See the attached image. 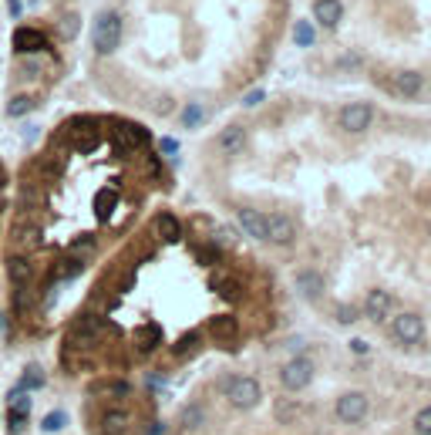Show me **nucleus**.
Returning a JSON list of instances; mask_svg holds the SVG:
<instances>
[{
	"label": "nucleus",
	"mask_w": 431,
	"mask_h": 435,
	"mask_svg": "<svg viewBox=\"0 0 431 435\" xmlns=\"http://www.w3.org/2000/svg\"><path fill=\"white\" fill-rule=\"evenodd\" d=\"M314 378H317V361L310 355L290 357V361L280 368V385H283L286 392H304V388H310Z\"/></svg>",
	"instance_id": "f257e3e1"
},
{
	"label": "nucleus",
	"mask_w": 431,
	"mask_h": 435,
	"mask_svg": "<svg viewBox=\"0 0 431 435\" xmlns=\"http://www.w3.org/2000/svg\"><path fill=\"white\" fill-rule=\"evenodd\" d=\"M223 392H226V401L233 405L236 412H253V408L263 401V388H260V381H256V378H249V375L230 378Z\"/></svg>",
	"instance_id": "f03ea898"
},
{
	"label": "nucleus",
	"mask_w": 431,
	"mask_h": 435,
	"mask_svg": "<svg viewBox=\"0 0 431 435\" xmlns=\"http://www.w3.org/2000/svg\"><path fill=\"white\" fill-rule=\"evenodd\" d=\"M425 334H428L425 317L415 314V311H401L391 320V338H394V344H401V348H418L425 341Z\"/></svg>",
	"instance_id": "7ed1b4c3"
},
{
	"label": "nucleus",
	"mask_w": 431,
	"mask_h": 435,
	"mask_svg": "<svg viewBox=\"0 0 431 435\" xmlns=\"http://www.w3.org/2000/svg\"><path fill=\"white\" fill-rule=\"evenodd\" d=\"M91 44L98 54H115L118 44H121V17L115 10H105L98 21H95V34H91Z\"/></svg>",
	"instance_id": "20e7f679"
},
{
	"label": "nucleus",
	"mask_w": 431,
	"mask_h": 435,
	"mask_svg": "<svg viewBox=\"0 0 431 435\" xmlns=\"http://www.w3.org/2000/svg\"><path fill=\"white\" fill-rule=\"evenodd\" d=\"M334 415L344 425H360L371 415V401H367L364 392H344V395H337V401H334Z\"/></svg>",
	"instance_id": "39448f33"
},
{
	"label": "nucleus",
	"mask_w": 431,
	"mask_h": 435,
	"mask_svg": "<svg viewBox=\"0 0 431 435\" xmlns=\"http://www.w3.org/2000/svg\"><path fill=\"white\" fill-rule=\"evenodd\" d=\"M374 119H378L374 105H367V102H351V105L341 108L337 125H341L347 135H360V132H367V128L374 125Z\"/></svg>",
	"instance_id": "423d86ee"
},
{
	"label": "nucleus",
	"mask_w": 431,
	"mask_h": 435,
	"mask_svg": "<svg viewBox=\"0 0 431 435\" xmlns=\"http://www.w3.org/2000/svg\"><path fill=\"white\" fill-rule=\"evenodd\" d=\"M391 307H394V297L384 290V287H374L367 290L364 304H360V317H367L371 324H384L391 317Z\"/></svg>",
	"instance_id": "0eeeda50"
},
{
	"label": "nucleus",
	"mask_w": 431,
	"mask_h": 435,
	"mask_svg": "<svg viewBox=\"0 0 431 435\" xmlns=\"http://www.w3.org/2000/svg\"><path fill=\"white\" fill-rule=\"evenodd\" d=\"M236 230H243L246 237L267 243V216H263L260 209H253V206H239V213H236Z\"/></svg>",
	"instance_id": "6e6552de"
},
{
	"label": "nucleus",
	"mask_w": 431,
	"mask_h": 435,
	"mask_svg": "<svg viewBox=\"0 0 431 435\" xmlns=\"http://www.w3.org/2000/svg\"><path fill=\"white\" fill-rule=\"evenodd\" d=\"M297 239V223L283 213H273L267 216V243H276V246H290Z\"/></svg>",
	"instance_id": "1a4fd4ad"
},
{
	"label": "nucleus",
	"mask_w": 431,
	"mask_h": 435,
	"mask_svg": "<svg viewBox=\"0 0 431 435\" xmlns=\"http://www.w3.org/2000/svg\"><path fill=\"white\" fill-rule=\"evenodd\" d=\"M64 135L68 139H75L81 149H91L95 142H98V121L88 119V115H81V119H71L64 125Z\"/></svg>",
	"instance_id": "9d476101"
},
{
	"label": "nucleus",
	"mask_w": 431,
	"mask_h": 435,
	"mask_svg": "<svg viewBox=\"0 0 431 435\" xmlns=\"http://www.w3.org/2000/svg\"><path fill=\"white\" fill-rule=\"evenodd\" d=\"M246 142H249V135H246V128H243V125H230V128H223V132H219V142H216V145H219V152H223V156H239V152H243V149H246Z\"/></svg>",
	"instance_id": "9b49d317"
},
{
	"label": "nucleus",
	"mask_w": 431,
	"mask_h": 435,
	"mask_svg": "<svg viewBox=\"0 0 431 435\" xmlns=\"http://www.w3.org/2000/svg\"><path fill=\"white\" fill-rule=\"evenodd\" d=\"M314 21L320 27L334 31L341 21H344V3L341 0H317L314 3Z\"/></svg>",
	"instance_id": "f8f14e48"
},
{
	"label": "nucleus",
	"mask_w": 431,
	"mask_h": 435,
	"mask_svg": "<svg viewBox=\"0 0 431 435\" xmlns=\"http://www.w3.org/2000/svg\"><path fill=\"white\" fill-rule=\"evenodd\" d=\"M14 51L17 54H38V51H47V38L34 31V27H17L14 31Z\"/></svg>",
	"instance_id": "ddd939ff"
},
{
	"label": "nucleus",
	"mask_w": 431,
	"mask_h": 435,
	"mask_svg": "<svg viewBox=\"0 0 431 435\" xmlns=\"http://www.w3.org/2000/svg\"><path fill=\"white\" fill-rule=\"evenodd\" d=\"M293 287H297V294H300L304 301H317V297L323 294V274H320V270H300V274L293 277Z\"/></svg>",
	"instance_id": "4468645a"
},
{
	"label": "nucleus",
	"mask_w": 431,
	"mask_h": 435,
	"mask_svg": "<svg viewBox=\"0 0 431 435\" xmlns=\"http://www.w3.org/2000/svg\"><path fill=\"white\" fill-rule=\"evenodd\" d=\"M115 139L125 149H138V145L149 142V132L142 125H135V121H115Z\"/></svg>",
	"instance_id": "2eb2a0df"
},
{
	"label": "nucleus",
	"mask_w": 431,
	"mask_h": 435,
	"mask_svg": "<svg viewBox=\"0 0 431 435\" xmlns=\"http://www.w3.org/2000/svg\"><path fill=\"white\" fill-rule=\"evenodd\" d=\"M128 422H132V415L125 412V408H108L105 415H101V435H121L128 429Z\"/></svg>",
	"instance_id": "dca6fc26"
},
{
	"label": "nucleus",
	"mask_w": 431,
	"mask_h": 435,
	"mask_svg": "<svg viewBox=\"0 0 431 435\" xmlns=\"http://www.w3.org/2000/svg\"><path fill=\"white\" fill-rule=\"evenodd\" d=\"M162 341V327L158 324H145L142 331H135V351L138 355H152Z\"/></svg>",
	"instance_id": "f3484780"
},
{
	"label": "nucleus",
	"mask_w": 431,
	"mask_h": 435,
	"mask_svg": "<svg viewBox=\"0 0 431 435\" xmlns=\"http://www.w3.org/2000/svg\"><path fill=\"white\" fill-rule=\"evenodd\" d=\"M156 233L162 243H179L182 239V226H179V220L172 213H162L156 220Z\"/></svg>",
	"instance_id": "a211bd4d"
},
{
	"label": "nucleus",
	"mask_w": 431,
	"mask_h": 435,
	"mask_svg": "<svg viewBox=\"0 0 431 435\" xmlns=\"http://www.w3.org/2000/svg\"><path fill=\"white\" fill-rule=\"evenodd\" d=\"M7 274H10V280H14V287H21V283H27L31 280V260L24 257V253H14L10 260H7Z\"/></svg>",
	"instance_id": "6ab92c4d"
},
{
	"label": "nucleus",
	"mask_w": 431,
	"mask_h": 435,
	"mask_svg": "<svg viewBox=\"0 0 431 435\" xmlns=\"http://www.w3.org/2000/svg\"><path fill=\"white\" fill-rule=\"evenodd\" d=\"M38 243H40V226H34V223H24V226L14 230V246H17V253H27V250L38 246Z\"/></svg>",
	"instance_id": "aec40b11"
},
{
	"label": "nucleus",
	"mask_w": 431,
	"mask_h": 435,
	"mask_svg": "<svg viewBox=\"0 0 431 435\" xmlns=\"http://www.w3.org/2000/svg\"><path fill=\"white\" fill-rule=\"evenodd\" d=\"M421 88H425V78H421L418 71H401V75H397V91H401L404 98H418Z\"/></svg>",
	"instance_id": "412c9836"
},
{
	"label": "nucleus",
	"mask_w": 431,
	"mask_h": 435,
	"mask_svg": "<svg viewBox=\"0 0 431 435\" xmlns=\"http://www.w3.org/2000/svg\"><path fill=\"white\" fill-rule=\"evenodd\" d=\"M44 381H47V378H44V371H40L38 364H27V368H24V375H21V381H17V388L31 395V392L44 388Z\"/></svg>",
	"instance_id": "4be33fe9"
},
{
	"label": "nucleus",
	"mask_w": 431,
	"mask_h": 435,
	"mask_svg": "<svg viewBox=\"0 0 431 435\" xmlns=\"http://www.w3.org/2000/svg\"><path fill=\"white\" fill-rule=\"evenodd\" d=\"M115 202H118V193H115V189H101V193L95 196V216H98V220L105 223V220L112 216Z\"/></svg>",
	"instance_id": "5701e85b"
},
{
	"label": "nucleus",
	"mask_w": 431,
	"mask_h": 435,
	"mask_svg": "<svg viewBox=\"0 0 431 435\" xmlns=\"http://www.w3.org/2000/svg\"><path fill=\"white\" fill-rule=\"evenodd\" d=\"M34 98H27V95H17V98H10L7 102V119H24L27 112H34Z\"/></svg>",
	"instance_id": "b1692460"
},
{
	"label": "nucleus",
	"mask_w": 431,
	"mask_h": 435,
	"mask_svg": "<svg viewBox=\"0 0 431 435\" xmlns=\"http://www.w3.org/2000/svg\"><path fill=\"white\" fill-rule=\"evenodd\" d=\"M81 270H84V263H81L78 257H64V260L58 263V274H54V280H71V277H78Z\"/></svg>",
	"instance_id": "393cba45"
},
{
	"label": "nucleus",
	"mask_w": 431,
	"mask_h": 435,
	"mask_svg": "<svg viewBox=\"0 0 431 435\" xmlns=\"http://www.w3.org/2000/svg\"><path fill=\"white\" fill-rule=\"evenodd\" d=\"M293 40H297L300 47H310V44L317 40L314 24H310V21H297V27H293Z\"/></svg>",
	"instance_id": "a878e982"
},
{
	"label": "nucleus",
	"mask_w": 431,
	"mask_h": 435,
	"mask_svg": "<svg viewBox=\"0 0 431 435\" xmlns=\"http://www.w3.org/2000/svg\"><path fill=\"white\" fill-rule=\"evenodd\" d=\"M202 119H206V112H202V105H196V102H193V105H186V108H182V125H186V128H199V125H202Z\"/></svg>",
	"instance_id": "bb28decb"
},
{
	"label": "nucleus",
	"mask_w": 431,
	"mask_h": 435,
	"mask_svg": "<svg viewBox=\"0 0 431 435\" xmlns=\"http://www.w3.org/2000/svg\"><path fill=\"white\" fill-rule=\"evenodd\" d=\"M64 425H68V415L64 412H51V415L40 419V432H61Z\"/></svg>",
	"instance_id": "cd10ccee"
},
{
	"label": "nucleus",
	"mask_w": 431,
	"mask_h": 435,
	"mask_svg": "<svg viewBox=\"0 0 431 435\" xmlns=\"http://www.w3.org/2000/svg\"><path fill=\"white\" fill-rule=\"evenodd\" d=\"M212 287H216V294H219L223 301H236V297H239V283H236V277H223V280H216Z\"/></svg>",
	"instance_id": "c85d7f7f"
},
{
	"label": "nucleus",
	"mask_w": 431,
	"mask_h": 435,
	"mask_svg": "<svg viewBox=\"0 0 431 435\" xmlns=\"http://www.w3.org/2000/svg\"><path fill=\"white\" fill-rule=\"evenodd\" d=\"M334 317H337V324H354L357 317H360V307H354V304H337V311H334Z\"/></svg>",
	"instance_id": "c756f323"
},
{
	"label": "nucleus",
	"mask_w": 431,
	"mask_h": 435,
	"mask_svg": "<svg viewBox=\"0 0 431 435\" xmlns=\"http://www.w3.org/2000/svg\"><path fill=\"white\" fill-rule=\"evenodd\" d=\"M415 432H418V435H431V405H425V408L415 415Z\"/></svg>",
	"instance_id": "7c9ffc66"
},
{
	"label": "nucleus",
	"mask_w": 431,
	"mask_h": 435,
	"mask_svg": "<svg viewBox=\"0 0 431 435\" xmlns=\"http://www.w3.org/2000/svg\"><path fill=\"white\" fill-rule=\"evenodd\" d=\"M24 425H27V412H14V408H10V412H7V429H10V435L21 432Z\"/></svg>",
	"instance_id": "2f4dec72"
},
{
	"label": "nucleus",
	"mask_w": 431,
	"mask_h": 435,
	"mask_svg": "<svg viewBox=\"0 0 431 435\" xmlns=\"http://www.w3.org/2000/svg\"><path fill=\"white\" fill-rule=\"evenodd\" d=\"M75 34H78V14H68V17L61 21V38L71 40Z\"/></svg>",
	"instance_id": "473e14b6"
},
{
	"label": "nucleus",
	"mask_w": 431,
	"mask_h": 435,
	"mask_svg": "<svg viewBox=\"0 0 431 435\" xmlns=\"http://www.w3.org/2000/svg\"><path fill=\"white\" fill-rule=\"evenodd\" d=\"M196 344H199V334H196V331H189V338H182V341L172 348V351H175V355H186V351H193Z\"/></svg>",
	"instance_id": "72a5a7b5"
},
{
	"label": "nucleus",
	"mask_w": 431,
	"mask_h": 435,
	"mask_svg": "<svg viewBox=\"0 0 431 435\" xmlns=\"http://www.w3.org/2000/svg\"><path fill=\"white\" fill-rule=\"evenodd\" d=\"M219 243H223V246H236L233 226H219V230H216V246H219Z\"/></svg>",
	"instance_id": "f704fd0d"
},
{
	"label": "nucleus",
	"mask_w": 431,
	"mask_h": 435,
	"mask_svg": "<svg viewBox=\"0 0 431 435\" xmlns=\"http://www.w3.org/2000/svg\"><path fill=\"white\" fill-rule=\"evenodd\" d=\"M105 395L125 398V395H128V381H112V385H105Z\"/></svg>",
	"instance_id": "c9c22d12"
},
{
	"label": "nucleus",
	"mask_w": 431,
	"mask_h": 435,
	"mask_svg": "<svg viewBox=\"0 0 431 435\" xmlns=\"http://www.w3.org/2000/svg\"><path fill=\"white\" fill-rule=\"evenodd\" d=\"M199 422H202V408H199V405L186 408V429H196Z\"/></svg>",
	"instance_id": "e433bc0d"
},
{
	"label": "nucleus",
	"mask_w": 431,
	"mask_h": 435,
	"mask_svg": "<svg viewBox=\"0 0 431 435\" xmlns=\"http://www.w3.org/2000/svg\"><path fill=\"white\" fill-rule=\"evenodd\" d=\"M95 246V237L91 233H84V237H78L75 243H71V253H81V250H91Z\"/></svg>",
	"instance_id": "4c0bfd02"
},
{
	"label": "nucleus",
	"mask_w": 431,
	"mask_h": 435,
	"mask_svg": "<svg viewBox=\"0 0 431 435\" xmlns=\"http://www.w3.org/2000/svg\"><path fill=\"white\" fill-rule=\"evenodd\" d=\"M158 152H162V156H175V152H179V142H175V139H162V142H158Z\"/></svg>",
	"instance_id": "58836bf2"
},
{
	"label": "nucleus",
	"mask_w": 431,
	"mask_h": 435,
	"mask_svg": "<svg viewBox=\"0 0 431 435\" xmlns=\"http://www.w3.org/2000/svg\"><path fill=\"white\" fill-rule=\"evenodd\" d=\"M24 304H27V283H21V287L14 290V307L24 311Z\"/></svg>",
	"instance_id": "ea45409f"
},
{
	"label": "nucleus",
	"mask_w": 431,
	"mask_h": 435,
	"mask_svg": "<svg viewBox=\"0 0 431 435\" xmlns=\"http://www.w3.org/2000/svg\"><path fill=\"white\" fill-rule=\"evenodd\" d=\"M212 327H216V331H236V320L233 317H216Z\"/></svg>",
	"instance_id": "a19ab883"
},
{
	"label": "nucleus",
	"mask_w": 431,
	"mask_h": 435,
	"mask_svg": "<svg viewBox=\"0 0 431 435\" xmlns=\"http://www.w3.org/2000/svg\"><path fill=\"white\" fill-rule=\"evenodd\" d=\"M276 412H280L276 415L280 422H293V405H276Z\"/></svg>",
	"instance_id": "79ce46f5"
},
{
	"label": "nucleus",
	"mask_w": 431,
	"mask_h": 435,
	"mask_svg": "<svg viewBox=\"0 0 431 435\" xmlns=\"http://www.w3.org/2000/svg\"><path fill=\"white\" fill-rule=\"evenodd\" d=\"M7 14H10V17H21V14H24V3H21V0H7Z\"/></svg>",
	"instance_id": "37998d69"
},
{
	"label": "nucleus",
	"mask_w": 431,
	"mask_h": 435,
	"mask_svg": "<svg viewBox=\"0 0 431 435\" xmlns=\"http://www.w3.org/2000/svg\"><path fill=\"white\" fill-rule=\"evenodd\" d=\"M260 102H263V91H260V88H256L253 95H246V105H260Z\"/></svg>",
	"instance_id": "c03bdc74"
},
{
	"label": "nucleus",
	"mask_w": 431,
	"mask_h": 435,
	"mask_svg": "<svg viewBox=\"0 0 431 435\" xmlns=\"http://www.w3.org/2000/svg\"><path fill=\"white\" fill-rule=\"evenodd\" d=\"M149 435H162V425H158V422H156V425L149 429Z\"/></svg>",
	"instance_id": "a18cd8bd"
},
{
	"label": "nucleus",
	"mask_w": 431,
	"mask_h": 435,
	"mask_svg": "<svg viewBox=\"0 0 431 435\" xmlns=\"http://www.w3.org/2000/svg\"><path fill=\"white\" fill-rule=\"evenodd\" d=\"M0 327H3V317H0Z\"/></svg>",
	"instance_id": "49530a36"
},
{
	"label": "nucleus",
	"mask_w": 431,
	"mask_h": 435,
	"mask_svg": "<svg viewBox=\"0 0 431 435\" xmlns=\"http://www.w3.org/2000/svg\"><path fill=\"white\" fill-rule=\"evenodd\" d=\"M0 179H3V176H0Z\"/></svg>",
	"instance_id": "de8ad7c7"
}]
</instances>
